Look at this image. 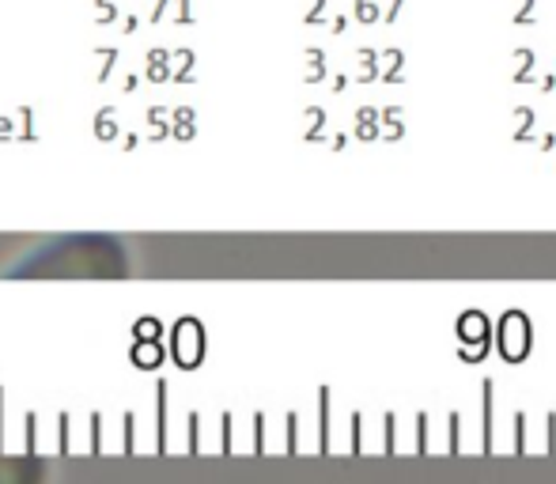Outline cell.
I'll return each instance as SVG.
<instances>
[{
  "instance_id": "6da1fadb",
  "label": "cell",
  "mask_w": 556,
  "mask_h": 484,
  "mask_svg": "<svg viewBox=\"0 0 556 484\" xmlns=\"http://www.w3.org/2000/svg\"><path fill=\"white\" fill-rule=\"evenodd\" d=\"M500 330H507V341H511V345H504V353L511 356V360H519V356L527 353V318L507 315V322L500 326Z\"/></svg>"
}]
</instances>
